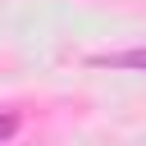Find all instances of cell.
Listing matches in <instances>:
<instances>
[{
    "mask_svg": "<svg viewBox=\"0 0 146 146\" xmlns=\"http://www.w3.org/2000/svg\"><path fill=\"white\" fill-rule=\"evenodd\" d=\"M96 68H146V46L137 50H114V55H91Z\"/></svg>",
    "mask_w": 146,
    "mask_h": 146,
    "instance_id": "obj_1",
    "label": "cell"
},
{
    "mask_svg": "<svg viewBox=\"0 0 146 146\" xmlns=\"http://www.w3.org/2000/svg\"><path fill=\"white\" fill-rule=\"evenodd\" d=\"M14 128H18V119H14V114H5V119H0V141H9V137H14Z\"/></svg>",
    "mask_w": 146,
    "mask_h": 146,
    "instance_id": "obj_2",
    "label": "cell"
}]
</instances>
